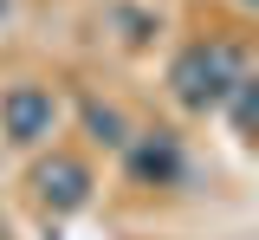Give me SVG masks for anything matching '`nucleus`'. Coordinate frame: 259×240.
<instances>
[{"mask_svg": "<svg viewBox=\"0 0 259 240\" xmlns=\"http://www.w3.org/2000/svg\"><path fill=\"white\" fill-rule=\"evenodd\" d=\"M253 71V59H246V46H233V39H194V46H182L175 59H168V91H175V104L182 110H194V117H214L221 110V98Z\"/></svg>", "mask_w": 259, "mask_h": 240, "instance_id": "f257e3e1", "label": "nucleus"}, {"mask_svg": "<svg viewBox=\"0 0 259 240\" xmlns=\"http://www.w3.org/2000/svg\"><path fill=\"white\" fill-rule=\"evenodd\" d=\"M240 7H253V0H240Z\"/></svg>", "mask_w": 259, "mask_h": 240, "instance_id": "1a4fd4ad", "label": "nucleus"}, {"mask_svg": "<svg viewBox=\"0 0 259 240\" xmlns=\"http://www.w3.org/2000/svg\"><path fill=\"white\" fill-rule=\"evenodd\" d=\"M78 117H84V130H91L104 149H123L130 143V124H123V110H110V104H97V98H84L78 104Z\"/></svg>", "mask_w": 259, "mask_h": 240, "instance_id": "423d86ee", "label": "nucleus"}, {"mask_svg": "<svg viewBox=\"0 0 259 240\" xmlns=\"http://www.w3.org/2000/svg\"><path fill=\"white\" fill-rule=\"evenodd\" d=\"M221 110L233 117V137L253 143V117H259V78H253V71H246V78H240V85L221 98Z\"/></svg>", "mask_w": 259, "mask_h": 240, "instance_id": "39448f33", "label": "nucleus"}, {"mask_svg": "<svg viewBox=\"0 0 259 240\" xmlns=\"http://www.w3.org/2000/svg\"><path fill=\"white\" fill-rule=\"evenodd\" d=\"M52 130H59V98L46 85H13L0 98V137L13 149H39V143H52Z\"/></svg>", "mask_w": 259, "mask_h": 240, "instance_id": "f03ea898", "label": "nucleus"}, {"mask_svg": "<svg viewBox=\"0 0 259 240\" xmlns=\"http://www.w3.org/2000/svg\"><path fill=\"white\" fill-rule=\"evenodd\" d=\"M7 13H13V0H0V20H7Z\"/></svg>", "mask_w": 259, "mask_h": 240, "instance_id": "6e6552de", "label": "nucleus"}, {"mask_svg": "<svg viewBox=\"0 0 259 240\" xmlns=\"http://www.w3.org/2000/svg\"><path fill=\"white\" fill-rule=\"evenodd\" d=\"M123 163H130V175H136L143 188H175L182 169H188V156H182L175 130H130Z\"/></svg>", "mask_w": 259, "mask_h": 240, "instance_id": "7ed1b4c3", "label": "nucleus"}, {"mask_svg": "<svg viewBox=\"0 0 259 240\" xmlns=\"http://www.w3.org/2000/svg\"><path fill=\"white\" fill-rule=\"evenodd\" d=\"M32 195L52 208V214H78V208L91 202V169H84L78 156L52 149L46 163H32Z\"/></svg>", "mask_w": 259, "mask_h": 240, "instance_id": "20e7f679", "label": "nucleus"}, {"mask_svg": "<svg viewBox=\"0 0 259 240\" xmlns=\"http://www.w3.org/2000/svg\"><path fill=\"white\" fill-rule=\"evenodd\" d=\"M110 20H117V26H130V46H136V39H149V26H156V20H149V13H130V7H117V13H110Z\"/></svg>", "mask_w": 259, "mask_h": 240, "instance_id": "0eeeda50", "label": "nucleus"}]
</instances>
